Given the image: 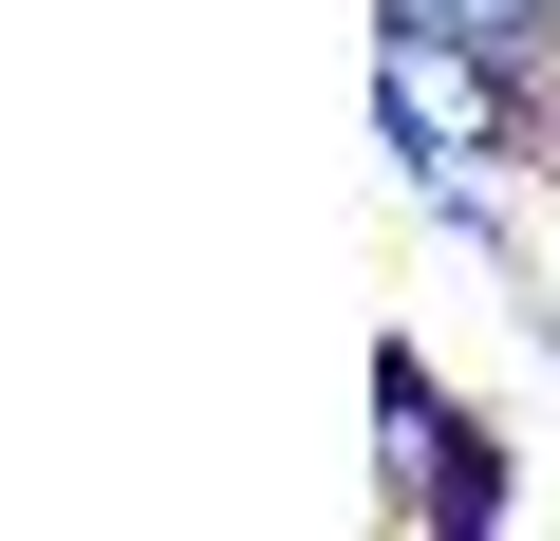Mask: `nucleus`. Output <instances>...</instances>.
Returning a JSON list of instances; mask_svg holds the SVG:
<instances>
[{
	"label": "nucleus",
	"mask_w": 560,
	"mask_h": 541,
	"mask_svg": "<svg viewBox=\"0 0 560 541\" xmlns=\"http://www.w3.org/2000/svg\"><path fill=\"white\" fill-rule=\"evenodd\" d=\"M374 485H393V522H504V448L430 392V355H374Z\"/></svg>",
	"instance_id": "nucleus-2"
},
{
	"label": "nucleus",
	"mask_w": 560,
	"mask_h": 541,
	"mask_svg": "<svg viewBox=\"0 0 560 541\" xmlns=\"http://www.w3.org/2000/svg\"><path fill=\"white\" fill-rule=\"evenodd\" d=\"M374 131H393V168H411L430 205H467L504 150H560L541 75H504V57H467V38H430V20L374 38Z\"/></svg>",
	"instance_id": "nucleus-1"
},
{
	"label": "nucleus",
	"mask_w": 560,
	"mask_h": 541,
	"mask_svg": "<svg viewBox=\"0 0 560 541\" xmlns=\"http://www.w3.org/2000/svg\"><path fill=\"white\" fill-rule=\"evenodd\" d=\"M393 20H430V38H467V57H504V75L560 57V0H393Z\"/></svg>",
	"instance_id": "nucleus-3"
}]
</instances>
